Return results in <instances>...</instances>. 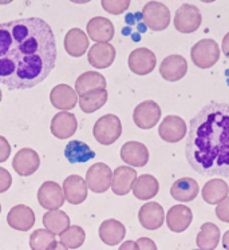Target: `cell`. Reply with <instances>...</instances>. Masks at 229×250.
Returning a JSON list of instances; mask_svg holds the SVG:
<instances>
[{"mask_svg": "<svg viewBox=\"0 0 229 250\" xmlns=\"http://www.w3.org/2000/svg\"><path fill=\"white\" fill-rule=\"evenodd\" d=\"M56 42L48 23L24 18L0 23V83L10 90H28L54 70Z\"/></svg>", "mask_w": 229, "mask_h": 250, "instance_id": "6da1fadb", "label": "cell"}, {"mask_svg": "<svg viewBox=\"0 0 229 250\" xmlns=\"http://www.w3.org/2000/svg\"><path fill=\"white\" fill-rule=\"evenodd\" d=\"M185 157L200 175L229 178V103L210 101L190 119Z\"/></svg>", "mask_w": 229, "mask_h": 250, "instance_id": "7a4b0ae2", "label": "cell"}, {"mask_svg": "<svg viewBox=\"0 0 229 250\" xmlns=\"http://www.w3.org/2000/svg\"><path fill=\"white\" fill-rule=\"evenodd\" d=\"M121 134H122V123L114 114H106L101 117L92 127L94 138L103 146H110L114 142H117Z\"/></svg>", "mask_w": 229, "mask_h": 250, "instance_id": "3957f363", "label": "cell"}, {"mask_svg": "<svg viewBox=\"0 0 229 250\" xmlns=\"http://www.w3.org/2000/svg\"><path fill=\"white\" fill-rule=\"evenodd\" d=\"M190 58L194 66L206 70L213 67L220 59V47L213 39L199 41L190 50Z\"/></svg>", "mask_w": 229, "mask_h": 250, "instance_id": "277c9868", "label": "cell"}, {"mask_svg": "<svg viewBox=\"0 0 229 250\" xmlns=\"http://www.w3.org/2000/svg\"><path fill=\"white\" fill-rule=\"evenodd\" d=\"M142 19L150 30L163 31L170 24V11L160 1H149L142 8Z\"/></svg>", "mask_w": 229, "mask_h": 250, "instance_id": "5b68a950", "label": "cell"}, {"mask_svg": "<svg viewBox=\"0 0 229 250\" xmlns=\"http://www.w3.org/2000/svg\"><path fill=\"white\" fill-rule=\"evenodd\" d=\"M86 185L89 189L102 194L112 188L113 181V171L106 164H94L89 167L86 173Z\"/></svg>", "mask_w": 229, "mask_h": 250, "instance_id": "8992f818", "label": "cell"}, {"mask_svg": "<svg viewBox=\"0 0 229 250\" xmlns=\"http://www.w3.org/2000/svg\"><path fill=\"white\" fill-rule=\"evenodd\" d=\"M201 21H203V18H201V12L199 8L188 3L181 5L174 15V27L178 32H183V34H192L196 30H199Z\"/></svg>", "mask_w": 229, "mask_h": 250, "instance_id": "52a82bcc", "label": "cell"}, {"mask_svg": "<svg viewBox=\"0 0 229 250\" xmlns=\"http://www.w3.org/2000/svg\"><path fill=\"white\" fill-rule=\"evenodd\" d=\"M161 119V107L154 101L139 103L133 112V121L142 130H150Z\"/></svg>", "mask_w": 229, "mask_h": 250, "instance_id": "ba28073f", "label": "cell"}, {"mask_svg": "<svg viewBox=\"0 0 229 250\" xmlns=\"http://www.w3.org/2000/svg\"><path fill=\"white\" fill-rule=\"evenodd\" d=\"M65 194L59 185L54 181H47L38 190V201L43 209L59 210L65 204Z\"/></svg>", "mask_w": 229, "mask_h": 250, "instance_id": "9c48e42d", "label": "cell"}, {"mask_svg": "<svg viewBox=\"0 0 229 250\" xmlns=\"http://www.w3.org/2000/svg\"><path fill=\"white\" fill-rule=\"evenodd\" d=\"M186 123L183 118L177 115H168L158 127V135L168 143H177L183 141L186 137Z\"/></svg>", "mask_w": 229, "mask_h": 250, "instance_id": "30bf717a", "label": "cell"}, {"mask_svg": "<svg viewBox=\"0 0 229 250\" xmlns=\"http://www.w3.org/2000/svg\"><path fill=\"white\" fill-rule=\"evenodd\" d=\"M156 63H157L156 54L150 51L149 48H145V47L136 48L134 51L130 52L129 61H127L130 71L137 74V75L150 74L156 68Z\"/></svg>", "mask_w": 229, "mask_h": 250, "instance_id": "8fae6325", "label": "cell"}, {"mask_svg": "<svg viewBox=\"0 0 229 250\" xmlns=\"http://www.w3.org/2000/svg\"><path fill=\"white\" fill-rule=\"evenodd\" d=\"M41 166V158L32 148H22L12 159V167L22 177H30Z\"/></svg>", "mask_w": 229, "mask_h": 250, "instance_id": "7c38bea8", "label": "cell"}, {"mask_svg": "<svg viewBox=\"0 0 229 250\" xmlns=\"http://www.w3.org/2000/svg\"><path fill=\"white\" fill-rule=\"evenodd\" d=\"M188 72V62L181 55H169L160 66L161 77L168 82H177Z\"/></svg>", "mask_w": 229, "mask_h": 250, "instance_id": "4fadbf2b", "label": "cell"}, {"mask_svg": "<svg viewBox=\"0 0 229 250\" xmlns=\"http://www.w3.org/2000/svg\"><path fill=\"white\" fill-rule=\"evenodd\" d=\"M7 224L18 231H28L35 225V213L25 205H16L7 214Z\"/></svg>", "mask_w": 229, "mask_h": 250, "instance_id": "5bb4252c", "label": "cell"}, {"mask_svg": "<svg viewBox=\"0 0 229 250\" xmlns=\"http://www.w3.org/2000/svg\"><path fill=\"white\" fill-rule=\"evenodd\" d=\"M62 190H63L66 201L71 205H81L82 202H85L87 198V193H89L86 181L75 174L69 175L65 179Z\"/></svg>", "mask_w": 229, "mask_h": 250, "instance_id": "9a60e30c", "label": "cell"}, {"mask_svg": "<svg viewBox=\"0 0 229 250\" xmlns=\"http://www.w3.org/2000/svg\"><path fill=\"white\" fill-rule=\"evenodd\" d=\"M121 159L133 167H143L149 162V150L143 143L130 141L121 148Z\"/></svg>", "mask_w": 229, "mask_h": 250, "instance_id": "2e32d148", "label": "cell"}, {"mask_svg": "<svg viewBox=\"0 0 229 250\" xmlns=\"http://www.w3.org/2000/svg\"><path fill=\"white\" fill-rule=\"evenodd\" d=\"M115 48L110 43H95L94 46L90 47L87 59L92 67L98 70H103L110 67L115 61Z\"/></svg>", "mask_w": 229, "mask_h": 250, "instance_id": "e0dca14e", "label": "cell"}, {"mask_svg": "<svg viewBox=\"0 0 229 250\" xmlns=\"http://www.w3.org/2000/svg\"><path fill=\"white\" fill-rule=\"evenodd\" d=\"M50 128L54 137L58 139H67L75 134L78 128V121L71 112H58L51 121Z\"/></svg>", "mask_w": 229, "mask_h": 250, "instance_id": "ac0fdd59", "label": "cell"}, {"mask_svg": "<svg viewBox=\"0 0 229 250\" xmlns=\"http://www.w3.org/2000/svg\"><path fill=\"white\" fill-rule=\"evenodd\" d=\"M138 220L146 230H157L165 222V213L162 206L157 202H148L138 211Z\"/></svg>", "mask_w": 229, "mask_h": 250, "instance_id": "d6986e66", "label": "cell"}, {"mask_svg": "<svg viewBox=\"0 0 229 250\" xmlns=\"http://www.w3.org/2000/svg\"><path fill=\"white\" fill-rule=\"evenodd\" d=\"M136 179H137L136 168L130 167V166H118L113 173V193L117 195L129 194L132 191Z\"/></svg>", "mask_w": 229, "mask_h": 250, "instance_id": "ffe728a7", "label": "cell"}, {"mask_svg": "<svg viewBox=\"0 0 229 250\" xmlns=\"http://www.w3.org/2000/svg\"><path fill=\"white\" fill-rule=\"evenodd\" d=\"M193 220V213L185 205H174L166 214V225L173 233H183L188 229Z\"/></svg>", "mask_w": 229, "mask_h": 250, "instance_id": "44dd1931", "label": "cell"}, {"mask_svg": "<svg viewBox=\"0 0 229 250\" xmlns=\"http://www.w3.org/2000/svg\"><path fill=\"white\" fill-rule=\"evenodd\" d=\"M50 101L52 106L62 111H69L75 107L78 103V94L69 84H58L50 92Z\"/></svg>", "mask_w": 229, "mask_h": 250, "instance_id": "7402d4cb", "label": "cell"}, {"mask_svg": "<svg viewBox=\"0 0 229 250\" xmlns=\"http://www.w3.org/2000/svg\"><path fill=\"white\" fill-rule=\"evenodd\" d=\"M87 35L95 43H109L114 36V26L106 18L95 16L87 23Z\"/></svg>", "mask_w": 229, "mask_h": 250, "instance_id": "603a6c76", "label": "cell"}, {"mask_svg": "<svg viewBox=\"0 0 229 250\" xmlns=\"http://www.w3.org/2000/svg\"><path fill=\"white\" fill-rule=\"evenodd\" d=\"M89 43L90 41H89L85 31H82L81 28H71L65 36L63 46L69 55L74 56V58H81L89 50Z\"/></svg>", "mask_w": 229, "mask_h": 250, "instance_id": "cb8c5ba5", "label": "cell"}, {"mask_svg": "<svg viewBox=\"0 0 229 250\" xmlns=\"http://www.w3.org/2000/svg\"><path fill=\"white\" fill-rule=\"evenodd\" d=\"M126 235V228L117 220L103 221L99 226V238L107 246H115L121 244Z\"/></svg>", "mask_w": 229, "mask_h": 250, "instance_id": "d4e9b609", "label": "cell"}, {"mask_svg": "<svg viewBox=\"0 0 229 250\" xmlns=\"http://www.w3.org/2000/svg\"><path fill=\"white\" fill-rule=\"evenodd\" d=\"M199 191L200 188L197 181L185 177V178L177 179L172 185L170 194L176 201H180V202H192L199 195Z\"/></svg>", "mask_w": 229, "mask_h": 250, "instance_id": "484cf974", "label": "cell"}, {"mask_svg": "<svg viewBox=\"0 0 229 250\" xmlns=\"http://www.w3.org/2000/svg\"><path fill=\"white\" fill-rule=\"evenodd\" d=\"M106 79L105 77L95 71H86L76 79L75 92L85 95L87 92L97 91V90H106Z\"/></svg>", "mask_w": 229, "mask_h": 250, "instance_id": "4316f807", "label": "cell"}, {"mask_svg": "<svg viewBox=\"0 0 229 250\" xmlns=\"http://www.w3.org/2000/svg\"><path fill=\"white\" fill-rule=\"evenodd\" d=\"M158 190H160V184L157 179L150 174H143L137 177L133 185L132 191L136 198L141 201H149L158 194Z\"/></svg>", "mask_w": 229, "mask_h": 250, "instance_id": "83f0119b", "label": "cell"}, {"mask_svg": "<svg viewBox=\"0 0 229 250\" xmlns=\"http://www.w3.org/2000/svg\"><path fill=\"white\" fill-rule=\"evenodd\" d=\"M203 198L209 205H219L228 197L229 188L224 179H210L204 185Z\"/></svg>", "mask_w": 229, "mask_h": 250, "instance_id": "f1b7e54d", "label": "cell"}, {"mask_svg": "<svg viewBox=\"0 0 229 250\" xmlns=\"http://www.w3.org/2000/svg\"><path fill=\"white\" fill-rule=\"evenodd\" d=\"M65 157L70 164H85L95 157L92 147L81 141H71L65 147Z\"/></svg>", "mask_w": 229, "mask_h": 250, "instance_id": "f546056e", "label": "cell"}, {"mask_svg": "<svg viewBox=\"0 0 229 250\" xmlns=\"http://www.w3.org/2000/svg\"><path fill=\"white\" fill-rule=\"evenodd\" d=\"M42 222L46 230L54 235H61L63 231H66L70 228V218L62 210H51L45 213Z\"/></svg>", "mask_w": 229, "mask_h": 250, "instance_id": "4dcf8cb0", "label": "cell"}, {"mask_svg": "<svg viewBox=\"0 0 229 250\" xmlns=\"http://www.w3.org/2000/svg\"><path fill=\"white\" fill-rule=\"evenodd\" d=\"M220 229L212 222H205L201 225L200 233L196 238V244L201 250H214L219 246Z\"/></svg>", "mask_w": 229, "mask_h": 250, "instance_id": "1f68e13d", "label": "cell"}, {"mask_svg": "<svg viewBox=\"0 0 229 250\" xmlns=\"http://www.w3.org/2000/svg\"><path fill=\"white\" fill-rule=\"evenodd\" d=\"M107 98H109L107 90H97V91L87 92L85 95H81L78 102H79V107L82 111L92 114L106 104Z\"/></svg>", "mask_w": 229, "mask_h": 250, "instance_id": "d6a6232c", "label": "cell"}, {"mask_svg": "<svg viewBox=\"0 0 229 250\" xmlns=\"http://www.w3.org/2000/svg\"><path fill=\"white\" fill-rule=\"evenodd\" d=\"M61 242L66 246L67 249H79L86 240V233L81 226H70L66 231H63L61 235Z\"/></svg>", "mask_w": 229, "mask_h": 250, "instance_id": "836d02e7", "label": "cell"}, {"mask_svg": "<svg viewBox=\"0 0 229 250\" xmlns=\"http://www.w3.org/2000/svg\"><path fill=\"white\" fill-rule=\"evenodd\" d=\"M55 235L46 229H36L30 235L31 250H48L54 244Z\"/></svg>", "mask_w": 229, "mask_h": 250, "instance_id": "e575fe53", "label": "cell"}, {"mask_svg": "<svg viewBox=\"0 0 229 250\" xmlns=\"http://www.w3.org/2000/svg\"><path fill=\"white\" fill-rule=\"evenodd\" d=\"M103 10L109 12V14H113V15H119V14H123L125 11L129 8L130 5V1L129 0H103L101 3Z\"/></svg>", "mask_w": 229, "mask_h": 250, "instance_id": "d590c367", "label": "cell"}, {"mask_svg": "<svg viewBox=\"0 0 229 250\" xmlns=\"http://www.w3.org/2000/svg\"><path fill=\"white\" fill-rule=\"evenodd\" d=\"M216 215H217V218L221 222L229 224V197H227L223 202H220L217 205V208H216Z\"/></svg>", "mask_w": 229, "mask_h": 250, "instance_id": "8d00e7d4", "label": "cell"}, {"mask_svg": "<svg viewBox=\"0 0 229 250\" xmlns=\"http://www.w3.org/2000/svg\"><path fill=\"white\" fill-rule=\"evenodd\" d=\"M12 185V177L8 170L0 167V193H5Z\"/></svg>", "mask_w": 229, "mask_h": 250, "instance_id": "74e56055", "label": "cell"}, {"mask_svg": "<svg viewBox=\"0 0 229 250\" xmlns=\"http://www.w3.org/2000/svg\"><path fill=\"white\" fill-rule=\"evenodd\" d=\"M11 150H12V147H11L8 141L4 137H0V164H3L10 158Z\"/></svg>", "mask_w": 229, "mask_h": 250, "instance_id": "f35d334b", "label": "cell"}, {"mask_svg": "<svg viewBox=\"0 0 229 250\" xmlns=\"http://www.w3.org/2000/svg\"><path fill=\"white\" fill-rule=\"evenodd\" d=\"M137 242L138 250H157V245L156 242L148 237H141L139 240L136 241Z\"/></svg>", "mask_w": 229, "mask_h": 250, "instance_id": "ab89813d", "label": "cell"}, {"mask_svg": "<svg viewBox=\"0 0 229 250\" xmlns=\"http://www.w3.org/2000/svg\"><path fill=\"white\" fill-rule=\"evenodd\" d=\"M118 250H138L137 242H134V241H125L123 244H121Z\"/></svg>", "mask_w": 229, "mask_h": 250, "instance_id": "60d3db41", "label": "cell"}, {"mask_svg": "<svg viewBox=\"0 0 229 250\" xmlns=\"http://www.w3.org/2000/svg\"><path fill=\"white\" fill-rule=\"evenodd\" d=\"M221 51L224 52V55L229 59V32L224 36L223 44H221Z\"/></svg>", "mask_w": 229, "mask_h": 250, "instance_id": "b9f144b4", "label": "cell"}, {"mask_svg": "<svg viewBox=\"0 0 229 250\" xmlns=\"http://www.w3.org/2000/svg\"><path fill=\"white\" fill-rule=\"evenodd\" d=\"M48 250H69L66 246L63 245L62 242H58V241H54V244L50 246V249Z\"/></svg>", "mask_w": 229, "mask_h": 250, "instance_id": "7bdbcfd3", "label": "cell"}, {"mask_svg": "<svg viewBox=\"0 0 229 250\" xmlns=\"http://www.w3.org/2000/svg\"><path fill=\"white\" fill-rule=\"evenodd\" d=\"M223 246L225 250H229V230H227L223 235Z\"/></svg>", "mask_w": 229, "mask_h": 250, "instance_id": "ee69618b", "label": "cell"}, {"mask_svg": "<svg viewBox=\"0 0 229 250\" xmlns=\"http://www.w3.org/2000/svg\"><path fill=\"white\" fill-rule=\"evenodd\" d=\"M1 98H3V95H1V90H0V101H1Z\"/></svg>", "mask_w": 229, "mask_h": 250, "instance_id": "f6af8a7d", "label": "cell"}, {"mask_svg": "<svg viewBox=\"0 0 229 250\" xmlns=\"http://www.w3.org/2000/svg\"><path fill=\"white\" fill-rule=\"evenodd\" d=\"M0 214H1V205H0Z\"/></svg>", "mask_w": 229, "mask_h": 250, "instance_id": "bcb514c9", "label": "cell"}, {"mask_svg": "<svg viewBox=\"0 0 229 250\" xmlns=\"http://www.w3.org/2000/svg\"><path fill=\"white\" fill-rule=\"evenodd\" d=\"M193 250H201V249H193Z\"/></svg>", "mask_w": 229, "mask_h": 250, "instance_id": "7dc6e473", "label": "cell"}]
</instances>
